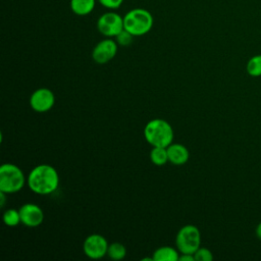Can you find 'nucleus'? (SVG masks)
<instances>
[{
  "label": "nucleus",
  "mask_w": 261,
  "mask_h": 261,
  "mask_svg": "<svg viewBox=\"0 0 261 261\" xmlns=\"http://www.w3.org/2000/svg\"><path fill=\"white\" fill-rule=\"evenodd\" d=\"M134 37L129 32H127L126 30H122L116 37H115V41L118 45L120 46H128L133 43Z\"/></svg>",
  "instance_id": "18"
},
{
  "label": "nucleus",
  "mask_w": 261,
  "mask_h": 261,
  "mask_svg": "<svg viewBox=\"0 0 261 261\" xmlns=\"http://www.w3.org/2000/svg\"><path fill=\"white\" fill-rule=\"evenodd\" d=\"M178 260H179V261H194V260H195V257H194V254L180 253Z\"/></svg>",
  "instance_id": "21"
},
{
  "label": "nucleus",
  "mask_w": 261,
  "mask_h": 261,
  "mask_svg": "<svg viewBox=\"0 0 261 261\" xmlns=\"http://www.w3.org/2000/svg\"><path fill=\"white\" fill-rule=\"evenodd\" d=\"M153 16L144 8H134L123 16V28L135 37L149 33L153 27Z\"/></svg>",
  "instance_id": "3"
},
{
  "label": "nucleus",
  "mask_w": 261,
  "mask_h": 261,
  "mask_svg": "<svg viewBox=\"0 0 261 261\" xmlns=\"http://www.w3.org/2000/svg\"><path fill=\"white\" fill-rule=\"evenodd\" d=\"M55 104L54 93L48 88H39L30 97V106L36 112H47Z\"/></svg>",
  "instance_id": "8"
},
{
  "label": "nucleus",
  "mask_w": 261,
  "mask_h": 261,
  "mask_svg": "<svg viewBox=\"0 0 261 261\" xmlns=\"http://www.w3.org/2000/svg\"><path fill=\"white\" fill-rule=\"evenodd\" d=\"M117 46L115 40L106 38L96 44L92 51V58L98 64H105L112 60L117 53Z\"/></svg>",
  "instance_id": "9"
},
{
  "label": "nucleus",
  "mask_w": 261,
  "mask_h": 261,
  "mask_svg": "<svg viewBox=\"0 0 261 261\" xmlns=\"http://www.w3.org/2000/svg\"><path fill=\"white\" fill-rule=\"evenodd\" d=\"M107 240L99 233H93L88 236L83 244V250L87 257L90 259H101L107 255L108 250Z\"/></svg>",
  "instance_id": "7"
},
{
  "label": "nucleus",
  "mask_w": 261,
  "mask_h": 261,
  "mask_svg": "<svg viewBox=\"0 0 261 261\" xmlns=\"http://www.w3.org/2000/svg\"><path fill=\"white\" fill-rule=\"evenodd\" d=\"M178 250L169 246H163L153 252V261H178Z\"/></svg>",
  "instance_id": "12"
},
{
  "label": "nucleus",
  "mask_w": 261,
  "mask_h": 261,
  "mask_svg": "<svg viewBox=\"0 0 261 261\" xmlns=\"http://www.w3.org/2000/svg\"><path fill=\"white\" fill-rule=\"evenodd\" d=\"M98 2L105 8L115 10L121 6L123 0H98Z\"/></svg>",
  "instance_id": "20"
},
{
  "label": "nucleus",
  "mask_w": 261,
  "mask_h": 261,
  "mask_svg": "<svg viewBox=\"0 0 261 261\" xmlns=\"http://www.w3.org/2000/svg\"><path fill=\"white\" fill-rule=\"evenodd\" d=\"M2 218H3V222L7 226H16L19 223H21L19 210H16V209H13V208L5 210V212L3 213Z\"/></svg>",
  "instance_id": "17"
},
{
  "label": "nucleus",
  "mask_w": 261,
  "mask_h": 261,
  "mask_svg": "<svg viewBox=\"0 0 261 261\" xmlns=\"http://www.w3.org/2000/svg\"><path fill=\"white\" fill-rule=\"evenodd\" d=\"M150 159L154 165L162 166L168 161L167 149L163 147H153L150 152Z\"/></svg>",
  "instance_id": "14"
},
{
  "label": "nucleus",
  "mask_w": 261,
  "mask_h": 261,
  "mask_svg": "<svg viewBox=\"0 0 261 261\" xmlns=\"http://www.w3.org/2000/svg\"><path fill=\"white\" fill-rule=\"evenodd\" d=\"M168 161L173 165H184L188 162L190 158V152L186 146L182 144H170L167 148Z\"/></svg>",
  "instance_id": "11"
},
{
  "label": "nucleus",
  "mask_w": 261,
  "mask_h": 261,
  "mask_svg": "<svg viewBox=\"0 0 261 261\" xmlns=\"http://www.w3.org/2000/svg\"><path fill=\"white\" fill-rule=\"evenodd\" d=\"M5 193H3V192H0V199H1V201H0V206L1 207H3L4 206V204H5Z\"/></svg>",
  "instance_id": "23"
},
{
  "label": "nucleus",
  "mask_w": 261,
  "mask_h": 261,
  "mask_svg": "<svg viewBox=\"0 0 261 261\" xmlns=\"http://www.w3.org/2000/svg\"><path fill=\"white\" fill-rule=\"evenodd\" d=\"M194 257L196 261H212L213 260L212 252L207 248H201V247L194 253Z\"/></svg>",
  "instance_id": "19"
},
{
  "label": "nucleus",
  "mask_w": 261,
  "mask_h": 261,
  "mask_svg": "<svg viewBox=\"0 0 261 261\" xmlns=\"http://www.w3.org/2000/svg\"><path fill=\"white\" fill-rule=\"evenodd\" d=\"M201 245V232L194 224L184 225L176 233L175 246L179 253L194 254Z\"/></svg>",
  "instance_id": "5"
},
{
  "label": "nucleus",
  "mask_w": 261,
  "mask_h": 261,
  "mask_svg": "<svg viewBox=\"0 0 261 261\" xmlns=\"http://www.w3.org/2000/svg\"><path fill=\"white\" fill-rule=\"evenodd\" d=\"M27 184L31 191L39 195H49L59 186L57 170L49 164H40L34 167L28 177Z\"/></svg>",
  "instance_id": "1"
},
{
  "label": "nucleus",
  "mask_w": 261,
  "mask_h": 261,
  "mask_svg": "<svg viewBox=\"0 0 261 261\" xmlns=\"http://www.w3.org/2000/svg\"><path fill=\"white\" fill-rule=\"evenodd\" d=\"M123 29V17L116 12H105L97 20V30L107 38H115Z\"/></svg>",
  "instance_id": "6"
},
{
  "label": "nucleus",
  "mask_w": 261,
  "mask_h": 261,
  "mask_svg": "<svg viewBox=\"0 0 261 261\" xmlns=\"http://www.w3.org/2000/svg\"><path fill=\"white\" fill-rule=\"evenodd\" d=\"M21 223L29 227H37L44 220V212L40 206L34 203H27L19 209Z\"/></svg>",
  "instance_id": "10"
},
{
  "label": "nucleus",
  "mask_w": 261,
  "mask_h": 261,
  "mask_svg": "<svg viewBox=\"0 0 261 261\" xmlns=\"http://www.w3.org/2000/svg\"><path fill=\"white\" fill-rule=\"evenodd\" d=\"M255 231H256V236H257V238H258L259 240H261V222H259V223H258V225L256 226Z\"/></svg>",
  "instance_id": "22"
},
{
  "label": "nucleus",
  "mask_w": 261,
  "mask_h": 261,
  "mask_svg": "<svg viewBox=\"0 0 261 261\" xmlns=\"http://www.w3.org/2000/svg\"><path fill=\"white\" fill-rule=\"evenodd\" d=\"M125 255H126V248L124 247V245L118 242L109 244L108 250H107V256L110 259L114 261H119L124 259Z\"/></svg>",
  "instance_id": "15"
},
{
  "label": "nucleus",
  "mask_w": 261,
  "mask_h": 261,
  "mask_svg": "<svg viewBox=\"0 0 261 261\" xmlns=\"http://www.w3.org/2000/svg\"><path fill=\"white\" fill-rule=\"evenodd\" d=\"M27 181L22 170L13 163H4L0 166V192L13 194L19 192Z\"/></svg>",
  "instance_id": "4"
},
{
  "label": "nucleus",
  "mask_w": 261,
  "mask_h": 261,
  "mask_svg": "<svg viewBox=\"0 0 261 261\" xmlns=\"http://www.w3.org/2000/svg\"><path fill=\"white\" fill-rule=\"evenodd\" d=\"M144 137L153 147L167 148L172 143L173 129L168 121L162 118H155L145 125Z\"/></svg>",
  "instance_id": "2"
},
{
  "label": "nucleus",
  "mask_w": 261,
  "mask_h": 261,
  "mask_svg": "<svg viewBox=\"0 0 261 261\" xmlns=\"http://www.w3.org/2000/svg\"><path fill=\"white\" fill-rule=\"evenodd\" d=\"M247 73L253 77L261 76V54L252 56L246 65Z\"/></svg>",
  "instance_id": "16"
},
{
  "label": "nucleus",
  "mask_w": 261,
  "mask_h": 261,
  "mask_svg": "<svg viewBox=\"0 0 261 261\" xmlns=\"http://www.w3.org/2000/svg\"><path fill=\"white\" fill-rule=\"evenodd\" d=\"M69 5L71 11L74 14L79 16H85L94 10L96 0H70Z\"/></svg>",
  "instance_id": "13"
}]
</instances>
